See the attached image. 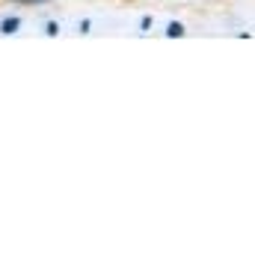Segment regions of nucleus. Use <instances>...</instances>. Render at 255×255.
<instances>
[{
	"instance_id": "nucleus-1",
	"label": "nucleus",
	"mask_w": 255,
	"mask_h": 255,
	"mask_svg": "<svg viewBox=\"0 0 255 255\" xmlns=\"http://www.w3.org/2000/svg\"><path fill=\"white\" fill-rule=\"evenodd\" d=\"M18 24H21L18 18H6V21L0 24V33H15V30H18Z\"/></svg>"
},
{
	"instance_id": "nucleus-2",
	"label": "nucleus",
	"mask_w": 255,
	"mask_h": 255,
	"mask_svg": "<svg viewBox=\"0 0 255 255\" xmlns=\"http://www.w3.org/2000/svg\"><path fill=\"white\" fill-rule=\"evenodd\" d=\"M166 36H184V27H181V24H169Z\"/></svg>"
},
{
	"instance_id": "nucleus-3",
	"label": "nucleus",
	"mask_w": 255,
	"mask_h": 255,
	"mask_svg": "<svg viewBox=\"0 0 255 255\" xmlns=\"http://www.w3.org/2000/svg\"><path fill=\"white\" fill-rule=\"evenodd\" d=\"M12 3H24V6H39V3H48V0H12Z\"/></svg>"
}]
</instances>
